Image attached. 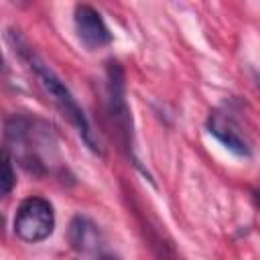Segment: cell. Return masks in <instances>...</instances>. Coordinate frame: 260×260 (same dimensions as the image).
<instances>
[{
    "label": "cell",
    "mask_w": 260,
    "mask_h": 260,
    "mask_svg": "<svg viewBox=\"0 0 260 260\" xmlns=\"http://www.w3.org/2000/svg\"><path fill=\"white\" fill-rule=\"evenodd\" d=\"M4 138L6 148L12 150L10 156H14L28 173L32 175H47L51 167L45 162L43 146H55L51 142L49 130L43 128L39 122L26 118V116H10L4 122Z\"/></svg>",
    "instance_id": "2"
},
{
    "label": "cell",
    "mask_w": 260,
    "mask_h": 260,
    "mask_svg": "<svg viewBox=\"0 0 260 260\" xmlns=\"http://www.w3.org/2000/svg\"><path fill=\"white\" fill-rule=\"evenodd\" d=\"M8 41L14 47V53L26 63V67L30 69V73L37 77L39 85L43 87V91L53 100V104L59 108V112L69 120V124L77 130V134L81 136V140L93 150L100 152V144L89 128V122L81 110V106L75 102V98L71 95V91L67 89V85L61 81V77L32 51V47L16 32V30H8Z\"/></svg>",
    "instance_id": "1"
},
{
    "label": "cell",
    "mask_w": 260,
    "mask_h": 260,
    "mask_svg": "<svg viewBox=\"0 0 260 260\" xmlns=\"http://www.w3.org/2000/svg\"><path fill=\"white\" fill-rule=\"evenodd\" d=\"M16 185V175L12 171V156L8 150L2 152V177H0V191L2 195H10Z\"/></svg>",
    "instance_id": "8"
},
{
    "label": "cell",
    "mask_w": 260,
    "mask_h": 260,
    "mask_svg": "<svg viewBox=\"0 0 260 260\" xmlns=\"http://www.w3.org/2000/svg\"><path fill=\"white\" fill-rule=\"evenodd\" d=\"M108 77V114L116 126L118 138L122 142V148L134 158V128H132V114L126 100V81H124V69L118 61H108L106 67ZM134 165L136 158H134Z\"/></svg>",
    "instance_id": "3"
},
{
    "label": "cell",
    "mask_w": 260,
    "mask_h": 260,
    "mask_svg": "<svg viewBox=\"0 0 260 260\" xmlns=\"http://www.w3.org/2000/svg\"><path fill=\"white\" fill-rule=\"evenodd\" d=\"M252 199H254V203H256V207H258V211H260V189H254V191H252Z\"/></svg>",
    "instance_id": "9"
},
{
    "label": "cell",
    "mask_w": 260,
    "mask_h": 260,
    "mask_svg": "<svg viewBox=\"0 0 260 260\" xmlns=\"http://www.w3.org/2000/svg\"><path fill=\"white\" fill-rule=\"evenodd\" d=\"M55 230V213L47 199L28 197L24 199L14 215V234L28 244L47 240Z\"/></svg>",
    "instance_id": "4"
},
{
    "label": "cell",
    "mask_w": 260,
    "mask_h": 260,
    "mask_svg": "<svg viewBox=\"0 0 260 260\" xmlns=\"http://www.w3.org/2000/svg\"><path fill=\"white\" fill-rule=\"evenodd\" d=\"M75 30H77V37L79 41L89 49V51H95V49H102L106 45L112 43V35L102 18V14L89 6V4H77L75 6Z\"/></svg>",
    "instance_id": "5"
},
{
    "label": "cell",
    "mask_w": 260,
    "mask_h": 260,
    "mask_svg": "<svg viewBox=\"0 0 260 260\" xmlns=\"http://www.w3.org/2000/svg\"><path fill=\"white\" fill-rule=\"evenodd\" d=\"M207 132L213 134L228 150H232L238 156H250V142L244 136L240 124L234 120L230 112L213 110L207 118Z\"/></svg>",
    "instance_id": "6"
},
{
    "label": "cell",
    "mask_w": 260,
    "mask_h": 260,
    "mask_svg": "<svg viewBox=\"0 0 260 260\" xmlns=\"http://www.w3.org/2000/svg\"><path fill=\"white\" fill-rule=\"evenodd\" d=\"M69 242L77 252L95 254L102 246V236L93 221L83 215H75L69 223Z\"/></svg>",
    "instance_id": "7"
}]
</instances>
